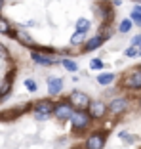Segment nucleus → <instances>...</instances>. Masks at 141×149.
<instances>
[{
  "instance_id": "f257e3e1",
  "label": "nucleus",
  "mask_w": 141,
  "mask_h": 149,
  "mask_svg": "<svg viewBox=\"0 0 141 149\" xmlns=\"http://www.w3.org/2000/svg\"><path fill=\"white\" fill-rule=\"evenodd\" d=\"M115 0H0V36L48 57L95 52L115 35Z\"/></svg>"
},
{
  "instance_id": "f03ea898",
  "label": "nucleus",
  "mask_w": 141,
  "mask_h": 149,
  "mask_svg": "<svg viewBox=\"0 0 141 149\" xmlns=\"http://www.w3.org/2000/svg\"><path fill=\"white\" fill-rule=\"evenodd\" d=\"M86 92L42 96L0 109V149H103L115 118Z\"/></svg>"
},
{
  "instance_id": "7ed1b4c3",
  "label": "nucleus",
  "mask_w": 141,
  "mask_h": 149,
  "mask_svg": "<svg viewBox=\"0 0 141 149\" xmlns=\"http://www.w3.org/2000/svg\"><path fill=\"white\" fill-rule=\"evenodd\" d=\"M21 74V59L4 40L0 38V105L10 100Z\"/></svg>"
},
{
  "instance_id": "20e7f679",
  "label": "nucleus",
  "mask_w": 141,
  "mask_h": 149,
  "mask_svg": "<svg viewBox=\"0 0 141 149\" xmlns=\"http://www.w3.org/2000/svg\"><path fill=\"white\" fill-rule=\"evenodd\" d=\"M48 94L50 96H55V94H61V88H63V79H57V77H48Z\"/></svg>"
},
{
  "instance_id": "39448f33",
  "label": "nucleus",
  "mask_w": 141,
  "mask_h": 149,
  "mask_svg": "<svg viewBox=\"0 0 141 149\" xmlns=\"http://www.w3.org/2000/svg\"><path fill=\"white\" fill-rule=\"evenodd\" d=\"M95 80L99 84H103V86H109L113 80H115V74H111V73H103V74H97Z\"/></svg>"
},
{
  "instance_id": "423d86ee",
  "label": "nucleus",
  "mask_w": 141,
  "mask_h": 149,
  "mask_svg": "<svg viewBox=\"0 0 141 149\" xmlns=\"http://www.w3.org/2000/svg\"><path fill=\"white\" fill-rule=\"evenodd\" d=\"M130 19H132V23H135V25L141 27V6H135V8L132 10V13H130Z\"/></svg>"
},
{
  "instance_id": "0eeeda50",
  "label": "nucleus",
  "mask_w": 141,
  "mask_h": 149,
  "mask_svg": "<svg viewBox=\"0 0 141 149\" xmlns=\"http://www.w3.org/2000/svg\"><path fill=\"white\" fill-rule=\"evenodd\" d=\"M130 29H132V19H124V21L120 23V27H118L120 33H128Z\"/></svg>"
},
{
  "instance_id": "6e6552de",
  "label": "nucleus",
  "mask_w": 141,
  "mask_h": 149,
  "mask_svg": "<svg viewBox=\"0 0 141 149\" xmlns=\"http://www.w3.org/2000/svg\"><path fill=\"white\" fill-rule=\"evenodd\" d=\"M90 67H92V69H103V61L101 59H92Z\"/></svg>"
},
{
  "instance_id": "1a4fd4ad",
  "label": "nucleus",
  "mask_w": 141,
  "mask_h": 149,
  "mask_svg": "<svg viewBox=\"0 0 141 149\" xmlns=\"http://www.w3.org/2000/svg\"><path fill=\"white\" fill-rule=\"evenodd\" d=\"M124 54H126V56H128V57H133V56H135V54H137V50H135V48H133V46H132V48H128V50H126V52H124Z\"/></svg>"
},
{
  "instance_id": "9d476101",
  "label": "nucleus",
  "mask_w": 141,
  "mask_h": 149,
  "mask_svg": "<svg viewBox=\"0 0 141 149\" xmlns=\"http://www.w3.org/2000/svg\"><path fill=\"white\" fill-rule=\"evenodd\" d=\"M139 42H141V35H137V36L132 38V46H139Z\"/></svg>"
},
{
  "instance_id": "9b49d317",
  "label": "nucleus",
  "mask_w": 141,
  "mask_h": 149,
  "mask_svg": "<svg viewBox=\"0 0 141 149\" xmlns=\"http://www.w3.org/2000/svg\"><path fill=\"white\" fill-rule=\"evenodd\" d=\"M137 2H141V0H137Z\"/></svg>"
},
{
  "instance_id": "f8f14e48",
  "label": "nucleus",
  "mask_w": 141,
  "mask_h": 149,
  "mask_svg": "<svg viewBox=\"0 0 141 149\" xmlns=\"http://www.w3.org/2000/svg\"><path fill=\"white\" fill-rule=\"evenodd\" d=\"M139 46H141V42H139Z\"/></svg>"
}]
</instances>
